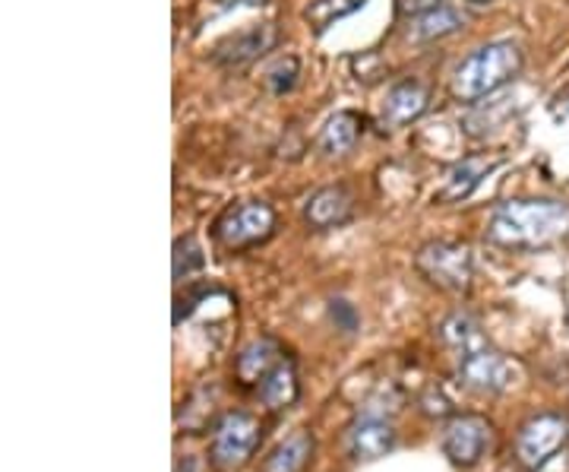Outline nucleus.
I'll return each mask as SVG.
<instances>
[{
	"label": "nucleus",
	"instance_id": "1",
	"mask_svg": "<svg viewBox=\"0 0 569 472\" xmlns=\"http://www.w3.org/2000/svg\"><path fill=\"white\" fill-rule=\"evenodd\" d=\"M569 235V203L554 196L507 200L490 213L488 238L500 248H547Z\"/></svg>",
	"mask_w": 569,
	"mask_h": 472
},
{
	"label": "nucleus",
	"instance_id": "2",
	"mask_svg": "<svg viewBox=\"0 0 569 472\" xmlns=\"http://www.w3.org/2000/svg\"><path fill=\"white\" fill-rule=\"evenodd\" d=\"M522 70V48L500 38V42H488L481 48H475L468 57H462L459 67L453 70L449 89L459 102H481L490 99L493 92H500L503 86H510Z\"/></svg>",
	"mask_w": 569,
	"mask_h": 472
},
{
	"label": "nucleus",
	"instance_id": "3",
	"mask_svg": "<svg viewBox=\"0 0 569 472\" xmlns=\"http://www.w3.org/2000/svg\"><path fill=\"white\" fill-rule=\"evenodd\" d=\"M263 441L260 418L244 409H228L213 422L209 431V463L218 472H241Z\"/></svg>",
	"mask_w": 569,
	"mask_h": 472
},
{
	"label": "nucleus",
	"instance_id": "4",
	"mask_svg": "<svg viewBox=\"0 0 569 472\" xmlns=\"http://www.w3.org/2000/svg\"><path fill=\"white\" fill-rule=\"evenodd\" d=\"M414 267L440 292L462 295L475 279V254L462 241H428L414 254Z\"/></svg>",
	"mask_w": 569,
	"mask_h": 472
},
{
	"label": "nucleus",
	"instance_id": "5",
	"mask_svg": "<svg viewBox=\"0 0 569 472\" xmlns=\"http://www.w3.org/2000/svg\"><path fill=\"white\" fill-rule=\"evenodd\" d=\"M456 374L459 384L478 396H497L503 390H510L519 378L515 361H510L503 352H497L485 339L456 352Z\"/></svg>",
	"mask_w": 569,
	"mask_h": 472
},
{
	"label": "nucleus",
	"instance_id": "6",
	"mask_svg": "<svg viewBox=\"0 0 569 472\" xmlns=\"http://www.w3.org/2000/svg\"><path fill=\"white\" fill-rule=\"evenodd\" d=\"M272 235H275V213L263 200L238 203V206L225 210L216 223V241L228 254L257 248V245L270 241Z\"/></svg>",
	"mask_w": 569,
	"mask_h": 472
},
{
	"label": "nucleus",
	"instance_id": "7",
	"mask_svg": "<svg viewBox=\"0 0 569 472\" xmlns=\"http://www.w3.org/2000/svg\"><path fill=\"white\" fill-rule=\"evenodd\" d=\"M569 441V416L564 413H538L515 435V460L525 470H542Z\"/></svg>",
	"mask_w": 569,
	"mask_h": 472
},
{
	"label": "nucleus",
	"instance_id": "8",
	"mask_svg": "<svg viewBox=\"0 0 569 472\" xmlns=\"http://www.w3.org/2000/svg\"><path fill=\"white\" fill-rule=\"evenodd\" d=\"M493 438V428L485 416H475V413H462L453 416L443 425V435H440V447H443V457L459 467V470H471L475 463H481L485 450L490 447Z\"/></svg>",
	"mask_w": 569,
	"mask_h": 472
},
{
	"label": "nucleus",
	"instance_id": "9",
	"mask_svg": "<svg viewBox=\"0 0 569 472\" xmlns=\"http://www.w3.org/2000/svg\"><path fill=\"white\" fill-rule=\"evenodd\" d=\"M396 425L379 413H364L349 425L345 445L354 463H377L396 447Z\"/></svg>",
	"mask_w": 569,
	"mask_h": 472
},
{
	"label": "nucleus",
	"instance_id": "10",
	"mask_svg": "<svg viewBox=\"0 0 569 472\" xmlns=\"http://www.w3.org/2000/svg\"><path fill=\"white\" fill-rule=\"evenodd\" d=\"M354 216V196L342 184H329L307 196L304 203V223L317 232H329L339 225L352 223Z\"/></svg>",
	"mask_w": 569,
	"mask_h": 472
},
{
	"label": "nucleus",
	"instance_id": "11",
	"mask_svg": "<svg viewBox=\"0 0 569 472\" xmlns=\"http://www.w3.org/2000/svg\"><path fill=\"white\" fill-rule=\"evenodd\" d=\"M490 168H493V162L481 159V156L453 162V166L446 168V175H443V184L436 188L434 203H462V200H468L481 188V181L488 178Z\"/></svg>",
	"mask_w": 569,
	"mask_h": 472
},
{
	"label": "nucleus",
	"instance_id": "12",
	"mask_svg": "<svg viewBox=\"0 0 569 472\" xmlns=\"http://www.w3.org/2000/svg\"><path fill=\"white\" fill-rule=\"evenodd\" d=\"M275 42V29L270 23L263 26H250L244 32H235L231 38H225L213 52V60L221 67H244L253 57H260L263 52H270Z\"/></svg>",
	"mask_w": 569,
	"mask_h": 472
},
{
	"label": "nucleus",
	"instance_id": "13",
	"mask_svg": "<svg viewBox=\"0 0 569 472\" xmlns=\"http://www.w3.org/2000/svg\"><path fill=\"white\" fill-rule=\"evenodd\" d=\"M314 457H317V438L298 428L295 435H288L285 441L272 447L257 472H307Z\"/></svg>",
	"mask_w": 569,
	"mask_h": 472
},
{
	"label": "nucleus",
	"instance_id": "14",
	"mask_svg": "<svg viewBox=\"0 0 569 472\" xmlns=\"http://www.w3.org/2000/svg\"><path fill=\"white\" fill-rule=\"evenodd\" d=\"M428 105H431V92L424 86L414 80L396 83L383 99V121L389 127H406L428 112Z\"/></svg>",
	"mask_w": 569,
	"mask_h": 472
},
{
	"label": "nucleus",
	"instance_id": "15",
	"mask_svg": "<svg viewBox=\"0 0 569 472\" xmlns=\"http://www.w3.org/2000/svg\"><path fill=\"white\" fill-rule=\"evenodd\" d=\"M257 396H260V403H263L270 413H285V409H292L300 396V381L295 364L285 359L278 361L270 374L257 384Z\"/></svg>",
	"mask_w": 569,
	"mask_h": 472
},
{
	"label": "nucleus",
	"instance_id": "16",
	"mask_svg": "<svg viewBox=\"0 0 569 472\" xmlns=\"http://www.w3.org/2000/svg\"><path fill=\"white\" fill-rule=\"evenodd\" d=\"M278 361H282L278 342L270 339V336H260V339L247 342L244 349L238 352V359H235V378H238L244 387H257Z\"/></svg>",
	"mask_w": 569,
	"mask_h": 472
},
{
	"label": "nucleus",
	"instance_id": "17",
	"mask_svg": "<svg viewBox=\"0 0 569 472\" xmlns=\"http://www.w3.org/2000/svg\"><path fill=\"white\" fill-rule=\"evenodd\" d=\"M364 134V121L357 117L354 112H335L329 121L323 124L320 137H317V149L323 156H349L357 139Z\"/></svg>",
	"mask_w": 569,
	"mask_h": 472
},
{
	"label": "nucleus",
	"instance_id": "18",
	"mask_svg": "<svg viewBox=\"0 0 569 472\" xmlns=\"http://www.w3.org/2000/svg\"><path fill=\"white\" fill-rule=\"evenodd\" d=\"M462 26H465V16H462L459 10H453V7H440V10H434V13L414 16V20H411V29H408V35H411L414 42H436V38H446V35L459 32Z\"/></svg>",
	"mask_w": 569,
	"mask_h": 472
},
{
	"label": "nucleus",
	"instance_id": "19",
	"mask_svg": "<svg viewBox=\"0 0 569 472\" xmlns=\"http://www.w3.org/2000/svg\"><path fill=\"white\" fill-rule=\"evenodd\" d=\"M367 0H310V7L304 10V23L323 35L326 29L335 26L339 20L352 16L364 7Z\"/></svg>",
	"mask_w": 569,
	"mask_h": 472
},
{
	"label": "nucleus",
	"instance_id": "20",
	"mask_svg": "<svg viewBox=\"0 0 569 472\" xmlns=\"http://www.w3.org/2000/svg\"><path fill=\"white\" fill-rule=\"evenodd\" d=\"M436 334H440V339H443V346H449L453 352H462V349H468V346H475V342L485 339V336H481V327H478V321H475L471 314H465V311L449 314V317L436 327Z\"/></svg>",
	"mask_w": 569,
	"mask_h": 472
},
{
	"label": "nucleus",
	"instance_id": "21",
	"mask_svg": "<svg viewBox=\"0 0 569 472\" xmlns=\"http://www.w3.org/2000/svg\"><path fill=\"white\" fill-rule=\"evenodd\" d=\"M203 267H206V257H203L200 241H196L193 235L178 238V241H174V279L181 282V279L193 277L196 270H203Z\"/></svg>",
	"mask_w": 569,
	"mask_h": 472
},
{
	"label": "nucleus",
	"instance_id": "22",
	"mask_svg": "<svg viewBox=\"0 0 569 472\" xmlns=\"http://www.w3.org/2000/svg\"><path fill=\"white\" fill-rule=\"evenodd\" d=\"M298 74H300V64L298 57H278L275 64H272L270 70H266V86H270V92L275 95H285V92H292L295 83H298Z\"/></svg>",
	"mask_w": 569,
	"mask_h": 472
},
{
	"label": "nucleus",
	"instance_id": "23",
	"mask_svg": "<svg viewBox=\"0 0 569 472\" xmlns=\"http://www.w3.org/2000/svg\"><path fill=\"white\" fill-rule=\"evenodd\" d=\"M329 317H332V324H335L342 334H354V330H357V311H354L349 302H342V299L329 302Z\"/></svg>",
	"mask_w": 569,
	"mask_h": 472
},
{
	"label": "nucleus",
	"instance_id": "24",
	"mask_svg": "<svg viewBox=\"0 0 569 472\" xmlns=\"http://www.w3.org/2000/svg\"><path fill=\"white\" fill-rule=\"evenodd\" d=\"M421 409H424L428 416L440 418V416H449V413H453V403H449V400H446L440 390L431 387L428 393H424V396H421Z\"/></svg>",
	"mask_w": 569,
	"mask_h": 472
},
{
	"label": "nucleus",
	"instance_id": "25",
	"mask_svg": "<svg viewBox=\"0 0 569 472\" xmlns=\"http://www.w3.org/2000/svg\"><path fill=\"white\" fill-rule=\"evenodd\" d=\"M440 7H446V0H399V13L414 20V16H424V13H434Z\"/></svg>",
	"mask_w": 569,
	"mask_h": 472
},
{
	"label": "nucleus",
	"instance_id": "26",
	"mask_svg": "<svg viewBox=\"0 0 569 472\" xmlns=\"http://www.w3.org/2000/svg\"><path fill=\"white\" fill-rule=\"evenodd\" d=\"M554 114L560 117V114H569V86L554 99Z\"/></svg>",
	"mask_w": 569,
	"mask_h": 472
},
{
	"label": "nucleus",
	"instance_id": "27",
	"mask_svg": "<svg viewBox=\"0 0 569 472\" xmlns=\"http://www.w3.org/2000/svg\"><path fill=\"white\" fill-rule=\"evenodd\" d=\"M225 10H231V7H263V3H270V0H218Z\"/></svg>",
	"mask_w": 569,
	"mask_h": 472
},
{
	"label": "nucleus",
	"instance_id": "28",
	"mask_svg": "<svg viewBox=\"0 0 569 472\" xmlns=\"http://www.w3.org/2000/svg\"><path fill=\"white\" fill-rule=\"evenodd\" d=\"M174 472H200V463L193 457H184V460L174 463Z\"/></svg>",
	"mask_w": 569,
	"mask_h": 472
},
{
	"label": "nucleus",
	"instance_id": "29",
	"mask_svg": "<svg viewBox=\"0 0 569 472\" xmlns=\"http://www.w3.org/2000/svg\"><path fill=\"white\" fill-rule=\"evenodd\" d=\"M468 7H490V3H497V0H465Z\"/></svg>",
	"mask_w": 569,
	"mask_h": 472
}]
</instances>
